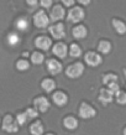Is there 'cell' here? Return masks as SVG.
<instances>
[{
	"mask_svg": "<svg viewBox=\"0 0 126 135\" xmlns=\"http://www.w3.org/2000/svg\"><path fill=\"white\" fill-rule=\"evenodd\" d=\"M3 129L8 133H16L19 130V124L11 115H6L3 119Z\"/></svg>",
	"mask_w": 126,
	"mask_h": 135,
	"instance_id": "1",
	"label": "cell"
},
{
	"mask_svg": "<svg viewBox=\"0 0 126 135\" xmlns=\"http://www.w3.org/2000/svg\"><path fill=\"white\" fill-rule=\"evenodd\" d=\"M33 22L36 25V27L43 29V27H47V25H48V22H49V19L47 17V15H46V12L43 11V10H40V11H37L36 14H35Z\"/></svg>",
	"mask_w": 126,
	"mask_h": 135,
	"instance_id": "2",
	"label": "cell"
},
{
	"mask_svg": "<svg viewBox=\"0 0 126 135\" xmlns=\"http://www.w3.org/2000/svg\"><path fill=\"white\" fill-rule=\"evenodd\" d=\"M83 72H84V66L82 65V63H74V65L69 66L68 68H67L65 73L70 78H78V77H80Z\"/></svg>",
	"mask_w": 126,
	"mask_h": 135,
	"instance_id": "3",
	"label": "cell"
},
{
	"mask_svg": "<svg viewBox=\"0 0 126 135\" xmlns=\"http://www.w3.org/2000/svg\"><path fill=\"white\" fill-rule=\"evenodd\" d=\"M97 114V112L92 105L87 104V103H82L80 108H79V115H80L83 119H89L93 118L94 115Z\"/></svg>",
	"mask_w": 126,
	"mask_h": 135,
	"instance_id": "4",
	"label": "cell"
},
{
	"mask_svg": "<svg viewBox=\"0 0 126 135\" xmlns=\"http://www.w3.org/2000/svg\"><path fill=\"white\" fill-rule=\"evenodd\" d=\"M84 19V11L82 8H73L68 12V20L70 22H79Z\"/></svg>",
	"mask_w": 126,
	"mask_h": 135,
	"instance_id": "5",
	"label": "cell"
},
{
	"mask_svg": "<svg viewBox=\"0 0 126 135\" xmlns=\"http://www.w3.org/2000/svg\"><path fill=\"white\" fill-rule=\"evenodd\" d=\"M49 33L52 35L54 38L61 40L65 36V31H64V25L63 24H56L49 27Z\"/></svg>",
	"mask_w": 126,
	"mask_h": 135,
	"instance_id": "6",
	"label": "cell"
},
{
	"mask_svg": "<svg viewBox=\"0 0 126 135\" xmlns=\"http://www.w3.org/2000/svg\"><path fill=\"white\" fill-rule=\"evenodd\" d=\"M85 62L87 65H89L90 67H97V66H99L100 63H102V57H100V55H98V53L95 52H88L85 55Z\"/></svg>",
	"mask_w": 126,
	"mask_h": 135,
	"instance_id": "7",
	"label": "cell"
},
{
	"mask_svg": "<svg viewBox=\"0 0 126 135\" xmlns=\"http://www.w3.org/2000/svg\"><path fill=\"white\" fill-rule=\"evenodd\" d=\"M35 45H36V47H38L40 50L47 51V50L51 47V45H52V41H51V38H48L47 36H40L36 38Z\"/></svg>",
	"mask_w": 126,
	"mask_h": 135,
	"instance_id": "8",
	"label": "cell"
},
{
	"mask_svg": "<svg viewBox=\"0 0 126 135\" xmlns=\"http://www.w3.org/2000/svg\"><path fill=\"white\" fill-rule=\"evenodd\" d=\"M35 107H36V109L38 112H41V113H43V112H46L47 109L49 108V102L48 99L45 98V97H38V98L35 99Z\"/></svg>",
	"mask_w": 126,
	"mask_h": 135,
	"instance_id": "9",
	"label": "cell"
},
{
	"mask_svg": "<svg viewBox=\"0 0 126 135\" xmlns=\"http://www.w3.org/2000/svg\"><path fill=\"white\" fill-rule=\"evenodd\" d=\"M47 70H48L49 73L54 76V74L61 73L62 65L58 61H56V60H48L47 61Z\"/></svg>",
	"mask_w": 126,
	"mask_h": 135,
	"instance_id": "10",
	"label": "cell"
},
{
	"mask_svg": "<svg viewBox=\"0 0 126 135\" xmlns=\"http://www.w3.org/2000/svg\"><path fill=\"white\" fill-rule=\"evenodd\" d=\"M64 9L62 8L61 5H56L54 8L52 9L51 11V19L53 21H58V20H62L64 17Z\"/></svg>",
	"mask_w": 126,
	"mask_h": 135,
	"instance_id": "11",
	"label": "cell"
},
{
	"mask_svg": "<svg viewBox=\"0 0 126 135\" xmlns=\"http://www.w3.org/2000/svg\"><path fill=\"white\" fill-rule=\"evenodd\" d=\"M52 51H53V53L59 58H64L65 56H67V46H65L64 44H62V42L56 44Z\"/></svg>",
	"mask_w": 126,
	"mask_h": 135,
	"instance_id": "12",
	"label": "cell"
},
{
	"mask_svg": "<svg viewBox=\"0 0 126 135\" xmlns=\"http://www.w3.org/2000/svg\"><path fill=\"white\" fill-rule=\"evenodd\" d=\"M53 102L56 103L58 107H63L65 105V103L68 102V98L63 92H56L53 94Z\"/></svg>",
	"mask_w": 126,
	"mask_h": 135,
	"instance_id": "13",
	"label": "cell"
},
{
	"mask_svg": "<svg viewBox=\"0 0 126 135\" xmlns=\"http://www.w3.org/2000/svg\"><path fill=\"white\" fill-rule=\"evenodd\" d=\"M113 95L114 94L111 93L109 89H102L100 93H99V100L103 103V104H108L113 100Z\"/></svg>",
	"mask_w": 126,
	"mask_h": 135,
	"instance_id": "14",
	"label": "cell"
},
{
	"mask_svg": "<svg viewBox=\"0 0 126 135\" xmlns=\"http://www.w3.org/2000/svg\"><path fill=\"white\" fill-rule=\"evenodd\" d=\"M73 36L75 38H84L87 36V29L83 25H78L77 27L73 29Z\"/></svg>",
	"mask_w": 126,
	"mask_h": 135,
	"instance_id": "15",
	"label": "cell"
},
{
	"mask_svg": "<svg viewBox=\"0 0 126 135\" xmlns=\"http://www.w3.org/2000/svg\"><path fill=\"white\" fill-rule=\"evenodd\" d=\"M113 26H114V29L116 30L118 33H120V35H124V33L126 32V24L122 22L121 20L114 19V20H113Z\"/></svg>",
	"mask_w": 126,
	"mask_h": 135,
	"instance_id": "16",
	"label": "cell"
},
{
	"mask_svg": "<svg viewBox=\"0 0 126 135\" xmlns=\"http://www.w3.org/2000/svg\"><path fill=\"white\" fill-rule=\"evenodd\" d=\"M15 26L20 31H26V30L29 29V21H27V19H25V17H19L16 20V22H15Z\"/></svg>",
	"mask_w": 126,
	"mask_h": 135,
	"instance_id": "17",
	"label": "cell"
},
{
	"mask_svg": "<svg viewBox=\"0 0 126 135\" xmlns=\"http://www.w3.org/2000/svg\"><path fill=\"white\" fill-rule=\"evenodd\" d=\"M30 133L32 135H42L43 133V125L37 122V123H33L31 127H30Z\"/></svg>",
	"mask_w": 126,
	"mask_h": 135,
	"instance_id": "18",
	"label": "cell"
},
{
	"mask_svg": "<svg viewBox=\"0 0 126 135\" xmlns=\"http://www.w3.org/2000/svg\"><path fill=\"white\" fill-rule=\"evenodd\" d=\"M41 86H42L43 90H46V92H52V90L54 89V87H56V83H54L53 79H48V78H47V79H43V81H42Z\"/></svg>",
	"mask_w": 126,
	"mask_h": 135,
	"instance_id": "19",
	"label": "cell"
},
{
	"mask_svg": "<svg viewBox=\"0 0 126 135\" xmlns=\"http://www.w3.org/2000/svg\"><path fill=\"white\" fill-rule=\"evenodd\" d=\"M63 123H64V127L67 128V129H69V130H73V129H75V128L78 127V122L73 118V117L65 118Z\"/></svg>",
	"mask_w": 126,
	"mask_h": 135,
	"instance_id": "20",
	"label": "cell"
},
{
	"mask_svg": "<svg viewBox=\"0 0 126 135\" xmlns=\"http://www.w3.org/2000/svg\"><path fill=\"white\" fill-rule=\"evenodd\" d=\"M98 50H99V52L106 55V53H109L111 51V44L109 41H100L99 46H98Z\"/></svg>",
	"mask_w": 126,
	"mask_h": 135,
	"instance_id": "21",
	"label": "cell"
},
{
	"mask_svg": "<svg viewBox=\"0 0 126 135\" xmlns=\"http://www.w3.org/2000/svg\"><path fill=\"white\" fill-rule=\"evenodd\" d=\"M19 42H20V37H19L17 33L11 32L8 35V44L10 46H16Z\"/></svg>",
	"mask_w": 126,
	"mask_h": 135,
	"instance_id": "22",
	"label": "cell"
},
{
	"mask_svg": "<svg viewBox=\"0 0 126 135\" xmlns=\"http://www.w3.org/2000/svg\"><path fill=\"white\" fill-rule=\"evenodd\" d=\"M69 53H70V56H72V57H80L82 49L78 45L73 44V45L70 46V49H69Z\"/></svg>",
	"mask_w": 126,
	"mask_h": 135,
	"instance_id": "23",
	"label": "cell"
},
{
	"mask_svg": "<svg viewBox=\"0 0 126 135\" xmlns=\"http://www.w3.org/2000/svg\"><path fill=\"white\" fill-rule=\"evenodd\" d=\"M43 60H45V57H43V55L40 52H33L32 56H31V61H32V63H35V65H41V63L43 62Z\"/></svg>",
	"mask_w": 126,
	"mask_h": 135,
	"instance_id": "24",
	"label": "cell"
},
{
	"mask_svg": "<svg viewBox=\"0 0 126 135\" xmlns=\"http://www.w3.org/2000/svg\"><path fill=\"white\" fill-rule=\"evenodd\" d=\"M113 82H118V76L116 74L109 73V74H106V76H104V78H103V83L104 84H110V83H113Z\"/></svg>",
	"mask_w": 126,
	"mask_h": 135,
	"instance_id": "25",
	"label": "cell"
},
{
	"mask_svg": "<svg viewBox=\"0 0 126 135\" xmlns=\"http://www.w3.org/2000/svg\"><path fill=\"white\" fill-rule=\"evenodd\" d=\"M29 62L27 61H25V60H20V61H17L16 63V68L19 71H26V70H29Z\"/></svg>",
	"mask_w": 126,
	"mask_h": 135,
	"instance_id": "26",
	"label": "cell"
},
{
	"mask_svg": "<svg viewBox=\"0 0 126 135\" xmlns=\"http://www.w3.org/2000/svg\"><path fill=\"white\" fill-rule=\"evenodd\" d=\"M37 109H32V108H29V109H26V112H25V114H26V117H27V120H30V119H35L38 115V113H37Z\"/></svg>",
	"mask_w": 126,
	"mask_h": 135,
	"instance_id": "27",
	"label": "cell"
},
{
	"mask_svg": "<svg viewBox=\"0 0 126 135\" xmlns=\"http://www.w3.org/2000/svg\"><path fill=\"white\" fill-rule=\"evenodd\" d=\"M108 89L113 94H118L119 92H120V87H119V84L116 82H113V83H110V84H108Z\"/></svg>",
	"mask_w": 126,
	"mask_h": 135,
	"instance_id": "28",
	"label": "cell"
},
{
	"mask_svg": "<svg viewBox=\"0 0 126 135\" xmlns=\"http://www.w3.org/2000/svg\"><path fill=\"white\" fill-rule=\"evenodd\" d=\"M116 100H118L119 104H126V93L125 92H119L116 94Z\"/></svg>",
	"mask_w": 126,
	"mask_h": 135,
	"instance_id": "29",
	"label": "cell"
},
{
	"mask_svg": "<svg viewBox=\"0 0 126 135\" xmlns=\"http://www.w3.org/2000/svg\"><path fill=\"white\" fill-rule=\"evenodd\" d=\"M16 122L19 125H24L26 122H27V117H26V114L25 113H19L16 117Z\"/></svg>",
	"mask_w": 126,
	"mask_h": 135,
	"instance_id": "30",
	"label": "cell"
},
{
	"mask_svg": "<svg viewBox=\"0 0 126 135\" xmlns=\"http://www.w3.org/2000/svg\"><path fill=\"white\" fill-rule=\"evenodd\" d=\"M41 5H42L43 8L48 9V8H51V5H52V0H41Z\"/></svg>",
	"mask_w": 126,
	"mask_h": 135,
	"instance_id": "31",
	"label": "cell"
},
{
	"mask_svg": "<svg viewBox=\"0 0 126 135\" xmlns=\"http://www.w3.org/2000/svg\"><path fill=\"white\" fill-rule=\"evenodd\" d=\"M62 3L65 5V6H72L74 4V0H62Z\"/></svg>",
	"mask_w": 126,
	"mask_h": 135,
	"instance_id": "32",
	"label": "cell"
},
{
	"mask_svg": "<svg viewBox=\"0 0 126 135\" xmlns=\"http://www.w3.org/2000/svg\"><path fill=\"white\" fill-rule=\"evenodd\" d=\"M26 3H27L30 6H35V5H37V0H26Z\"/></svg>",
	"mask_w": 126,
	"mask_h": 135,
	"instance_id": "33",
	"label": "cell"
},
{
	"mask_svg": "<svg viewBox=\"0 0 126 135\" xmlns=\"http://www.w3.org/2000/svg\"><path fill=\"white\" fill-rule=\"evenodd\" d=\"M78 3L82 5H88L90 4V0H78Z\"/></svg>",
	"mask_w": 126,
	"mask_h": 135,
	"instance_id": "34",
	"label": "cell"
},
{
	"mask_svg": "<svg viewBox=\"0 0 126 135\" xmlns=\"http://www.w3.org/2000/svg\"><path fill=\"white\" fill-rule=\"evenodd\" d=\"M124 135H126V128H125V130H124Z\"/></svg>",
	"mask_w": 126,
	"mask_h": 135,
	"instance_id": "35",
	"label": "cell"
},
{
	"mask_svg": "<svg viewBox=\"0 0 126 135\" xmlns=\"http://www.w3.org/2000/svg\"><path fill=\"white\" fill-rule=\"evenodd\" d=\"M125 77H126V71H125Z\"/></svg>",
	"mask_w": 126,
	"mask_h": 135,
	"instance_id": "36",
	"label": "cell"
},
{
	"mask_svg": "<svg viewBox=\"0 0 126 135\" xmlns=\"http://www.w3.org/2000/svg\"><path fill=\"white\" fill-rule=\"evenodd\" d=\"M47 135H53V134H47Z\"/></svg>",
	"mask_w": 126,
	"mask_h": 135,
	"instance_id": "37",
	"label": "cell"
}]
</instances>
